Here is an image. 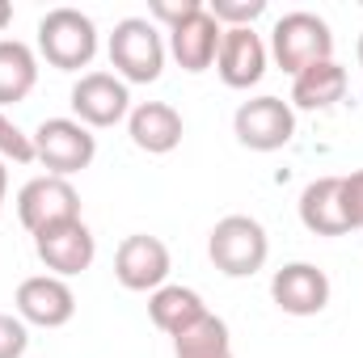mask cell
<instances>
[{"mask_svg": "<svg viewBox=\"0 0 363 358\" xmlns=\"http://www.w3.org/2000/svg\"><path fill=\"white\" fill-rule=\"evenodd\" d=\"M207 258L228 278H254L271 258L267 228L254 215H224L207 236Z\"/></svg>", "mask_w": 363, "mask_h": 358, "instance_id": "cell-1", "label": "cell"}, {"mask_svg": "<svg viewBox=\"0 0 363 358\" xmlns=\"http://www.w3.org/2000/svg\"><path fill=\"white\" fill-rule=\"evenodd\" d=\"M38 51L60 72L89 68L93 55H97V25H93V17H85L81 8H68V4L51 8L38 21Z\"/></svg>", "mask_w": 363, "mask_h": 358, "instance_id": "cell-2", "label": "cell"}, {"mask_svg": "<svg viewBox=\"0 0 363 358\" xmlns=\"http://www.w3.org/2000/svg\"><path fill=\"white\" fill-rule=\"evenodd\" d=\"M110 68L123 85H152L165 68V42L148 17H123L110 34Z\"/></svg>", "mask_w": 363, "mask_h": 358, "instance_id": "cell-3", "label": "cell"}, {"mask_svg": "<svg viewBox=\"0 0 363 358\" xmlns=\"http://www.w3.org/2000/svg\"><path fill=\"white\" fill-rule=\"evenodd\" d=\"M271 55L287 76H300L304 68L334 59V34L317 13H304V8L283 13L271 30Z\"/></svg>", "mask_w": 363, "mask_h": 358, "instance_id": "cell-4", "label": "cell"}, {"mask_svg": "<svg viewBox=\"0 0 363 358\" xmlns=\"http://www.w3.org/2000/svg\"><path fill=\"white\" fill-rule=\"evenodd\" d=\"M93 156H97V139L77 118H47L34 131V161L51 178H72V173L89 169Z\"/></svg>", "mask_w": 363, "mask_h": 358, "instance_id": "cell-5", "label": "cell"}, {"mask_svg": "<svg viewBox=\"0 0 363 358\" xmlns=\"http://www.w3.org/2000/svg\"><path fill=\"white\" fill-rule=\"evenodd\" d=\"M17 219L30 236L60 228V224H72V219H81V194L68 178H51V173L34 178L17 194Z\"/></svg>", "mask_w": 363, "mask_h": 358, "instance_id": "cell-6", "label": "cell"}, {"mask_svg": "<svg viewBox=\"0 0 363 358\" xmlns=\"http://www.w3.org/2000/svg\"><path fill=\"white\" fill-rule=\"evenodd\" d=\"M233 131H237V139H241L245 148H254V152H279V148L291 144V135H296V110H291V101L271 97V93L250 97V101L237 105Z\"/></svg>", "mask_w": 363, "mask_h": 358, "instance_id": "cell-7", "label": "cell"}, {"mask_svg": "<svg viewBox=\"0 0 363 358\" xmlns=\"http://www.w3.org/2000/svg\"><path fill=\"white\" fill-rule=\"evenodd\" d=\"M114 278L127 287V291H161L165 278H169V249L161 236H148V232H131L118 253H114Z\"/></svg>", "mask_w": 363, "mask_h": 358, "instance_id": "cell-8", "label": "cell"}, {"mask_svg": "<svg viewBox=\"0 0 363 358\" xmlns=\"http://www.w3.org/2000/svg\"><path fill=\"white\" fill-rule=\"evenodd\" d=\"M34 253L38 262L51 270L55 278H72V274H85L97 258V241L85 228V219H72V224H60V228H47L34 236Z\"/></svg>", "mask_w": 363, "mask_h": 358, "instance_id": "cell-9", "label": "cell"}, {"mask_svg": "<svg viewBox=\"0 0 363 358\" xmlns=\"http://www.w3.org/2000/svg\"><path fill=\"white\" fill-rule=\"evenodd\" d=\"M72 114L85 127H114L131 114V93L114 72H85L72 85Z\"/></svg>", "mask_w": 363, "mask_h": 358, "instance_id": "cell-10", "label": "cell"}, {"mask_svg": "<svg viewBox=\"0 0 363 358\" xmlns=\"http://www.w3.org/2000/svg\"><path fill=\"white\" fill-rule=\"evenodd\" d=\"M17 316L38 329H60L77 316V295L55 274H34L17 287Z\"/></svg>", "mask_w": 363, "mask_h": 358, "instance_id": "cell-11", "label": "cell"}, {"mask_svg": "<svg viewBox=\"0 0 363 358\" xmlns=\"http://www.w3.org/2000/svg\"><path fill=\"white\" fill-rule=\"evenodd\" d=\"M271 299L287 316H317L330 304V278H325V270L313 266V262H291V266L274 270Z\"/></svg>", "mask_w": 363, "mask_h": 358, "instance_id": "cell-12", "label": "cell"}, {"mask_svg": "<svg viewBox=\"0 0 363 358\" xmlns=\"http://www.w3.org/2000/svg\"><path fill=\"white\" fill-rule=\"evenodd\" d=\"M267 59H271V51H267L262 34H254V25L224 30L220 51H216V72L228 89H250L267 76Z\"/></svg>", "mask_w": 363, "mask_h": 358, "instance_id": "cell-13", "label": "cell"}, {"mask_svg": "<svg viewBox=\"0 0 363 358\" xmlns=\"http://www.w3.org/2000/svg\"><path fill=\"white\" fill-rule=\"evenodd\" d=\"M127 131H131V144L148 156H165L174 152L186 135V122L169 101H140L131 114H127Z\"/></svg>", "mask_w": 363, "mask_h": 358, "instance_id": "cell-14", "label": "cell"}, {"mask_svg": "<svg viewBox=\"0 0 363 358\" xmlns=\"http://www.w3.org/2000/svg\"><path fill=\"white\" fill-rule=\"evenodd\" d=\"M220 38H224V30H220V21L203 4L194 17H186L182 25L169 30V55L178 59V68H186V72H207L216 64Z\"/></svg>", "mask_w": 363, "mask_h": 358, "instance_id": "cell-15", "label": "cell"}, {"mask_svg": "<svg viewBox=\"0 0 363 358\" xmlns=\"http://www.w3.org/2000/svg\"><path fill=\"white\" fill-rule=\"evenodd\" d=\"M300 224L313 236H347V202H342V178H317L300 190Z\"/></svg>", "mask_w": 363, "mask_h": 358, "instance_id": "cell-16", "label": "cell"}, {"mask_svg": "<svg viewBox=\"0 0 363 358\" xmlns=\"http://www.w3.org/2000/svg\"><path fill=\"white\" fill-rule=\"evenodd\" d=\"M148 316H152V325H157L161 333L178 337V333H186L190 325H199V321L207 316V304H203L199 291L178 287V282H165L161 291L148 295Z\"/></svg>", "mask_w": 363, "mask_h": 358, "instance_id": "cell-17", "label": "cell"}, {"mask_svg": "<svg viewBox=\"0 0 363 358\" xmlns=\"http://www.w3.org/2000/svg\"><path fill=\"white\" fill-rule=\"evenodd\" d=\"M342 93H347V68L338 59H321L300 76H291V105L300 110H330L334 101H342Z\"/></svg>", "mask_w": 363, "mask_h": 358, "instance_id": "cell-18", "label": "cell"}, {"mask_svg": "<svg viewBox=\"0 0 363 358\" xmlns=\"http://www.w3.org/2000/svg\"><path fill=\"white\" fill-rule=\"evenodd\" d=\"M38 85V59L26 42L0 38V105L26 101Z\"/></svg>", "mask_w": 363, "mask_h": 358, "instance_id": "cell-19", "label": "cell"}, {"mask_svg": "<svg viewBox=\"0 0 363 358\" xmlns=\"http://www.w3.org/2000/svg\"><path fill=\"white\" fill-rule=\"evenodd\" d=\"M233 354V342H228V325L220 316H203L199 325H190L186 333L174 337V358H224Z\"/></svg>", "mask_w": 363, "mask_h": 358, "instance_id": "cell-20", "label": "cell"}, {"mask_svg": "<svg viewBox=\"0 0 363 358\" xmlns=\"http://www.w3.org/2000/svg\"><path fill=\"white\" fill-rule=\"evenodd\" d=\"M207 13L220 21V30H245L267 13V0H211Z\"/></svg>", "mask_w": 363, "mask_h": 358, "instance_id": "cell-21", "label": "cell"}, {"mask_svg": "<svg viewBox=\"0 0 363 358\" xmlns=\"http://www.w3.org/2000/svg\"><path fill=\"white\" fill-rule=\"evenodd\" d=\"M0 161H13V165L34 161V135H26L4 110H0Z\"/></svg>", "mask_w": 363, "mask_h": 358, "instance_id": "cell-22", "label": "cell"}, {"mask_svg": "<svg viewBox=\"0 0 363 358\" xmlns=\"http://www.w3.org/2000/svg\"><path fill=\"white\" fill-rule=\"evenodd\" d=\"M30 346V333H26V321L21 316H9L0 312V358H21Z\"/></svg>", "mask_w": 363, "mask_h": 358, "instance_id": "cell-23", "label": "cell"}, {"mask_svg": "<svg viewBox=\"0 0 363 358\" xmlns=\"http://www.w3.org/2000/svg\"><path fill=\"white\" fill-rule=\"evenodd\" d=\"M199 8H203V0H152V4H148L152 21H165L169 30H174V25H182L186 17H194Z\"/></svg>", "mask_w": 363, "mask_h": 358, "instance_id": "cell-24", "label": "cell"}, {"mask_svg": "<svg viewBox=\"0 0 363 358\" xmlns=\"http://www.w3.org/2000/svg\"><path fill=\"white\" fill-rule=\"evenodd\" d=\"M342 202H347V219H351V232L363 228V169L342 178Z\"/></svg>", "mask_w": 363, "mask_h": 358, "instance_id": "cell-25", "label": "cell"}, {"mask_svg": "<svg viewBox=\"0 0 363 358\" xmlns=\"http://www.w3.org/2000/svg\"><path fill=\"white\" fill-rule=\"evenodd\" d=\"M4 194H9V169H4V161H0V211H4Z\"/></svg>", "mask_w": 363, "mask_h": 358, "instance_id": "cell-26", "label": "cell"}, {"mask_svg": "<svg viewBox=\"0 0 363 358\" xmlns=\"http://www.w3.org/2000/svg\"><path fill=\"white\" fill-rule=\"evenodd\" d=\"M9 21H13V4H9V0H0V30H4Z\"/></svg>", "mask_w": 363, "mask_h": 358, "instance_id": "cell-27", "label": "cell"}, {"mask_svg": "<svg viewBox=\"0 0 363 358\" xmlns=\"http://www.w3.org/2000/svg\"><path fill=\"white\" fill-rule=\"evenodd\" d=\"M355 55H359V68H363V34H359V47H355Z\"/></svg>", "mask_w": 363, "mask_h": 358, "instance_id": "cell-28", "label": "cell"}, {"mask_svg": "<svg viewBox=\"0 0 363 358\" xmlns=\"http://www.w3.org/2000/svg\"><path fill=\"white\" fill-rule=\"evenodd\" d=\"M224 358H233V354H224Z\"/></svg>", "mask_w": 363, "mask_h": 358, "instance_id": "cell-29", "label": "cell"}]
</instances>
